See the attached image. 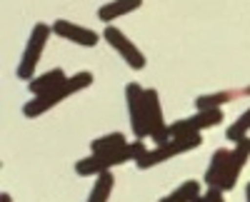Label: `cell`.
Listing matches in <instances>:
<instances>
[{"mask_svg":"<svg viewBox=\"0 0 250 202\" xmlns=\"http://www.w3.org/2000/svg\"><path fill=\"white\" fill-rule=\"evenodd\" d=\"M145 152L148 150H145V145L140 143V140H135V143H125V145H120V147H115L110 152H100V155L90 152L88 157H83V160L75 163V172L80 177H95L100 172H108V170H113L118 165L130 163V160L138 163Z\"/></svg>","mask_w":250,"mask_h":202,"instance_id":"obj_1","label":"cell"},{"mask_svg":"<svg viewBox=\"0 0 250 202\" xmlns=\"http://www.w3.org/2000/svg\"><path fill=\"white\" fill-rule=\"evenodd\" d=\"M90 85H93V73L80 70V73L70 75L65 83L58 85L55 90L28 100V103L23 105V115H25L28 120H35V117H40V115H45L48 110H53L55 105H60L62 100H68L70 95H75V92H80V90H85V88H90Z\"/></svg>","mask_w":250,"mask_h":202,"instance_id":"obj_2","label":"cell"},{"mask_svg":"<svg viewBox=\"0 0 250 202\" xmlns=\"http://www.w3.org/2000/svg\"><path fill=\"white\" fill-rule=\"evenodd\" d=\"M203 145V137L200 132H193V135H180V137H170V140H165V143L155 145L153 150H148L140 160H138V170H150L160 163H165V160H173L175 155H183V152H190L195 147Z\"/></svg>","mask_w":250,"mask_h":202,"instance_id":"obj_3","label":"cell"},{"mask_svg":"<svg viewBox=\"0 0 250 202\" xmlns=\"http://www.w3.org/2000/svg\"><path fill=\"white\" fill-rule=\"evenodd\" d=\"M53 35V25H45V23H35V28L30 30V37L25 43V50H23V57L18 63V70L15 75L20 80H33L35 77V68L43 57V50L48 45V40Z\"/></svg>","mask_w":250,"mask_h":202,"instance_id":"obj_4","label":"cell"},{"mask_svg":"<svg viewBox=\"0 0 250 202\" xmlns=\"http://www.w3.org/2000/svg\"><path fill=\"white\" fill-rule=\"evenodd\" d=\"M125 105H128V120L135 140L148 137V97H145V88L138 83L125 85Z\"/></svg>","mask_w":250,"mask_h":202,"instance_id":"obj_5","label":"cell"},{"mask_svg":"<svg viewBox=\"0 0 250 202\" xmlns=\"http://www.w3.org/2000/svg\"><path fill=\"white\" fill-rule=\"evenodd\" d=\"M103 37H105L108 45L125 60V65H128V68H133V70H143V68H145V55H143V50H140L120 28H115L113 23L105 25V30H103Z\"/></svg>","mask_w":250,"mask_h":202,"instance_id":"obj_6","label":"cell"},{"mask_svg":"<svg viewBox=\"0 0 250 202\" xmlns=\"http://www.w3.org/2000/svg\"><path fill=\"white\" fill-rule=\"evenodd\" d=\"M225 120L223 108H213V110H195V115L175 120L170 125V137H180V135H193V132H203L208 128H218Z\"/></svg>","mask_w":250,"mask_h":202,"instance_id":"obj_7","label":"cell"},{"mask_svg":"<svg viewBox=\"0 0 250 202\" xmlns=\"http://www.w3.org/2000/svg\"><path fill=\"white\" fill-rule=\"evenodd\" d=\"M145 97H148V137L155 140V145L170 140V125H165V115L160 105V95L155 88H145Z\"/></svg>","mask_w":250,"mask_h":202,"instance_id":"obj_8","label":"cell"},{"mask_svg":"<svg viewBox=\"0 0 250 202\" xmlns=\"http://www.w3.org/2000/svg\"><path fill=\"white\" fill-rule=\"evenodd\" d=\"M53 33L60 35L62 40H68V43L80 45V48H95L100 43V35L95 30L75 25L73 20H55V23H53Z\"/></svg>","mask_w":250,"mask_h":202,"instance_id":"obj_9","label":"cell"},{"mask_svg":"<svg viewBox=\"0 0 250 202\" xmlns=\"http://www.w3.org/2000/svg\"><path fill=\"white\" fill-rule=\"evenodd\" d=\"M248 160H250V137H243L240 143H235V147L230 150V165H228V177H225L223 192H230L235 187L243 167L248 165Z\"/></svg>","mask_w":250,"mask_h":202,"instance_id":"obj_10","label":"cell"},{"mask_svg":"<svg viewBox=\"0 0 250 202\" xmlns=\"http://www.w3.org/2000/svg\"><path fill=\"white\" fill-rule=\"evenodd\" d=\"M228 165H230V150L228 147H220L210 155V165L205 170V185L208 187H218L223 190L225 185V177H228Z\"/></svg>","mask_w":250,"mask_h":202,"instance_id":"obj_11","label":"cell"},{"mask_svg":"<svg viewBox=\"0 0 250 202\" xmlns=\"http://www.w3.org/2000/svg\"><path fill=\"white\" fill-rule=\"evenodd\" d=\"M240 97H250V85L245 88H235V90H220V92H208V95H198L195 97V110H213V108H223L233 100Z\"/></svg>","mask_w":250,"mask_h":202,"instance_id":"obj_12","label":"cell"},{"mask_svg":"<svg viewBox=\"0 0 250 202\" xmlns=\"http://www.w3.org/2000/svg\"><path fill=\"white\" fill-rule=\"evenodd\" d=\"M140 5H143V0H110V3L98 8V20H100V23H105V25H110L113 20H118L123 15H130Z\"/></svg>","mask_w":250,"mask_h":202,"instance_id":"obj_13","label":"cell"},{"mask_svg":"<svg viewBox=\"0 0 250 202\" xmlns=\"http://www.w3.org/2000/svg\"><path fill=\"white\" fill-rule=\"evenodd\" d=\"M68 80V75L62 73L60 68H53V70H48V73H43V75H38V77H33L30 83H28V90H30V95L33 97H38V95H45V92H50V90H55L58 85H62Z\"/></svg>","mask_w":250,"mask_h":202,"instance_id":"obj_14","label":"cell"},{"mask_svg":"<svg viewBox=\"0 0 250 202\" xmlns=\"http://www.w3.org/2000/svg\"><path fill=\"white\" fill-rule=\"evenodd\" d=\"M200 195H203V187H200L198 180H185L180 187H175L170 195L160 197L158 202H193V200H198Z\"/></svg>","mask_w":250,"mask_h":202,"instance_id":"obj_15","label":"cell"},{"mask_svg":"<svg viewBox=\"0 0 250 202\" xmlns=\"http://www.w3.org/2000/svg\"><path fill=\"white\" fill-rule=\"evenodd\" d=\"M113 187H115V177L110 175V170L95 175V185H93V190H90V195H88L85 202H108Z\"/></svg>","mask_w":250,"mask_h":202,"instance_id":"obj_16","label":"cell"},{"mask_svg":"<svg viewBox=\"0 0 250 202\" xmlns=\"http://www.w3.org/2000/svg\"><path fill=\"white\" fill-rule=\"evenodd\" d=\"M125 143H128V140H125L123 132H108V135H100V137L93 140V143H90V152H95V155L110 152V150H115V147H120Z\"/></svg>","mask_w":250,"mask_h":202,"instance_id":"obj_17","label":"cell"},{"mask_svg":"<svg viewBox=\"0 0 250 202\" xmlns=\"http://www.w3.org/2000/svg\"><path fill=\"white\" fill-rule=\"evenodd\" d=\"M248 132H250V108L235 120V123L225 130V140H230V143L235 145V143H240L243 137H248Z\"/></svg>","mask_w":250,"mask_h":202,"instance_id":"obj_18","label":"cell"},{"mask_svg":"<svg viewBox=\"0 0 250 202\" xmlns=\"http://www.w3.org/2000/svg\"><path fill=\"white\" fill-rule=\"evenodd\" d=\"M193 202H225L223 200V190H218V187H208L198 200H193Z\"/></svg>","mask_w":250,"mask_h":202,"instance_id":"obj_19","label":"cell"},{"mask_svg":"<svg viewBox=\"0 0 250 202\" xmlns=\"http://www.w3.org/2000/svg\"><path fill=\"white\" fill-rule=\"evenodd\" d=\"M245 200H248V202H250V183H248V185H245Z\"/></svg>","mask_w":250,"mask_h":202,"instance_id":"obj_20","label":"cell"},{"mask_svg":"<svg viewBox=\"0 0 250 202\" xmlns=\"http://www.w3.org/2000/svg\"><path fill=\"white\" fill-rule=\"evenodd\" d=\"M3 202H10V195H8V192L3 195Z\"/></svg>","mask_w":250,"mask_h":202,"instance_id":"obj_21","label":"cell"}]
</instances>
